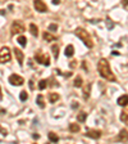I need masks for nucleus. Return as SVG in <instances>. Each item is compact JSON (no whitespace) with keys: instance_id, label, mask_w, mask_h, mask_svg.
Returning a JSON list of instances; mask_svg holds the SVG:
<instances>
[{"instance_id":"11","label":"nucleus","mask_w":128,"mask_h":144,"mask_svg":"<svg viewBox=\"0 0 128 144\" xmlns=\"http://www.w3.org/2000/svg\"><path fill=\"white\" fill-rule=\"evenodd\" d=\"M116 102H118V106H120V107H126V106H128V95L124 94V95L119 97Z\"/></svg>"},{"instance_id":"3","label":"nucleus","mask_w":128,"mask_h":144,"mask_svg":"<svg viewBox=\"0 0 128 144\" xmlns=\"http://www.w3.org/2000/svg\"><path fill=\"white\" fill-rule=\"evenodd\" d=\"M35 61L40 64H44V66H49L50 64V57L46 53H42L41 50H38L35 54Z\"/></svg>"},{"instance_id":"16","label":"nucleus","mask_w":128,"mask_h":144,"mask_svg":"<svg viewBox=\"0 0 128 144\" xmlns=\"http://www.w3.org/2000/svg\"><path fill=\"white\" fill-rule=\"evenodd\" d=\"M80 130H81V126L77 122H73V124L69 125V131L70 132H78Z\"/></svg>"},{"instance_id":"20","label":"nucleus","mask_w":128,"mask_h":144,"mask_svg":"<svg viewBox=\"0 0 128 144\" xmlns=\"http://www.w3.org/2000/svg\"><path fill=\"white\" fill-rule=\"evenodd\" d=\"M51 52H52V55H54V58L56 59V58L59 57V46L54 44V45L51 46Z\"/></svg>"},{"instance_id":"9","label":"nucleus","mask_w":128,"mask_h":144,"mask_svg":"<svg viewBox=\"0 0 128 144\" xmlns=\"http://www.w3.org/2000/svg\"><path fill=\"white\" fill-rule=\"evenodd\" d=\"M84 135L91 138V139H99L101 136V131L100 130H88V131H86Z\"/></svg>"},{"instance_id":"23","label":"nucleus","mask_w":128,"mask_h":144,"mask_svg":"<svg viewBox=\"0 0 128 144\" xmlns=\"http://www.w3.org/2000/svg\"><path fill=\"white\" fill-rule=\"evenodd\" d=\"M120 121L124 122L126 125H128V113L127 112H122L120 113Z\"/></svg>"},{"instance_id":"8","label":"nucleus","mask_w":128,"mask_h":144,"mask_svg":"<svg viewBox=\"0 0 128 144\" xmlns=\"http://www.w3.org/2000/svg\"><path fill=\"white\" fill-rule=\"evenodd\" d=\"M14 54H16V58H17L19 66H23V61H24V54H23V52L20 50V49H18V48H14Z\"/></svg>"},{"instance_id":"31","label":"nucleus","mask_w":128,"mask_h":144,"mask_svg":"<svg viewBox=\"0 0 128 144\" xmlns=\"http://www.w3.org/2000/svg\"><path fill=\"white\" fill-rule=\"evenodd\" d=\"M3 113H5V109H3V108H0V115H3Z\"/></svg>"},{"instance_id":"21","label":"nucleus","mask_w":128,"mask_h":144,"mask_svg":"<svg viewBox=\"0 0 128 144\" xmlns=\"http://www.w3.org/2000/svg\"><path fill=\"white\" fill-rule=\"evenodd\" d=\"M82 77L81 76H77L76 79H74V82H73V85H74V87H81L82 86Z\"/></svg>"},{"instance_id":"18","label":"nucleus","mask_w":128,"mask_h":144,"mask_svg":"<svg viewBox=\"0 0 128 144\" xmlns=\"http://www.w3.org/2000/svg\"><path fill=\"white\" fill-rule=\"evenodd\" d=\"M48 138H49V140H50L51 143H56V141L59 140V136L55 134V132H49Z\"/></svg>"},{"instance_id":"4","label":"nucleus","mask_w":128,"mask_h":144,"mask_svg":"<svg viewBox=\"0 0 128 144\" xmlns=\"http://www.w3.org/2000/svg\"><path fill=\"white\" fill-rule=\"evenodd\" d=\"M24 26L22 22H19V21H14L12 26H10V32H12V35H20L22 32H24Z\"/></svg>"},{"instance_id":"22","label":"nucleus","mask_w":128,"mask_h":144,"mask_svg":"<svg viewBox=\"0 0 128 144\" xmlns=\"http://www.w3.org/2000/svg\"><path fill=\"white\" fill-rule=\"evenodd\" d=\"M90 90H91V85H87V86L83 89V98H84V99H88V97H90Z\"/></svg>"},{"instance_id":"27","label":"nucleus","mask_w":128,"mask_h":144,"mask_svg":"<svg viewBox=\"0 0 128 144\" xmlns=\"http://www.w3.org/2000/svg\"><path fill=\"white\" fill-rule=\"evenodd\" d=\"M49 31H50V32H56V31H58V25H55V23L49 25Z\"/></svg>"},{"instance_id":"6","label":"nucleus","mask_w":128,"mask_h":144,"mask_svg":"<svg viewBox=\"0 0 128 144\" xmlns=\"http://www.w3.org/2000/svg\"><path fill=\"white\" fill-rule=\"evenodd\" d=\"M8 81H9V84H10V85H13V86H20V85H23L24 79H23L22 76L13 73V75H10V76H9Z\"/></svg>"},{"instance_id":"30","label":"nucleus","mask_w":128,"mask_h":144,"mask_svg":"<svg viewBox=\"0 0 128 144\" xmlns=\"http://www.w3.org/2000/svg\"><path fill=\"white\" fill-rule=\"evenodd\" d=\"M60 0H52V4H59Z\"/></svg>"},{"instance_id":"29","label":"nucleus","mask_w":128,"mask_h":144,"mask_svg":"<svg viewBox=\"0 0 128 144\" xmlns=\"http://www.w3.org/2000/svg\"><path fill=\"white\" fill-rule=\"evenodd\" d=\"M122 5L126 8V7L128 5V0H122Z\"/></svg>"},{"instance_id":"14","label":"nucleus","mask_w":128,"mask_h":144,"mask_svg":"<svg viewBox=\"0 0 128 144\" xmlns=\"http://www.w3.org/2000/svg\"><path fill=\"white\" fill-rule=\"evenodd\" d=\"M59 101V94L58 93H50V95H49V102L50 103H56Z\"/></svg>"},{"instance_id":"26","label":"nucleus","mask_w":128,"mask_h":144,"mask_svg":"<svg viewBox=\"0 0 128 144\" xmlns=\"http://www.w3.org/2000/svg\"><path fill=\"white\" fill-rule=\"evenodd\" d=\"M19 99L22 102H26L27 99H28V94L26 93V91H20V94H19Z\"/></svg>"},{"instance_id":"24","label":"nucleus","mask_w":128,"mask_h":144,"mask_svg":"<svg viewBox=\"0 0 128 144\" xmlns=\"http://www.w3.org/2000/svg\"><path fill=\"white\" fill-rule=\"evenodd\" d=\"M46 86H48V80H40V82H38V89L40 90H44Z\"/></svg>"},{"instance_id":"19","label":"nucleus","mask_w":128,"mask_h":144,"mask_svg":"<svg viewBox=\"0 0 128 144\" xmlns=\"http://www.w3.org/2000/svg\"><path fill=\"white\" fill-rule=\"evenodd\" d=\"M86 118H87V113L86 112H80L78 116H77V121H78V122H84Z\"/></svg>"},{"instance_id":"25","label":"nucleus","mask_w":128,"mask_h":144,"mask_svg":"<svg viewBox=\"0 0 128 144\" xmlns=\"http://www.w3.org/2000/svg\"><path fill=\"white\" fill-rule=\"evenodd\" d=\"M17 41H18V42H19L22 46H26V45H27V39H26L24 36H19Z\"/></svg>"},{"instance_id":"10","label":"nucleus","mask_w":128,"mask_h":144,"mask_svg":"<svg viewBox=\"0 0 128 144\" xmlns=\"http://www.w3.org/2000/svg\"><path fill=\"white\" fill-rule=\"evenodd\" d=\"M116 139H118V141H128V131L126 129L120 130L119 135L116 136Z\"/></svg>"},{"instance_id":"17","label":"nucleus","mask_w":128,"mask_h":144,"mask_svg":"<svg viewBox=\"0 0 128 144\" xmlns=\"http://www.w3.org/2000/svg\"><path fill=\"white\" fill-rule=\"evenodd\" d=\"M36 103L40 108H45V102H44V97H42L41 94L37 95V99H36Z\"/></svg>"},{"instance_id":"32","label":"nucleus","mask_w":128,"mask_h":144,"mask_svg":"<svg viewBox=\"0 0 128 144\" xmlns=\"http://www.w3.org/2000/svg\"><path fill=\"white\" fill-rule=\"evenodd\" d=\"M30 86H31V89H34V82L30 81Z\"/></svg>"},{"instance_id":"33","label":"nucleus","mask_w":128,"mask_h":144,"mask_svg":"<svg viewBox=\"0 0 128 144\" xmlns=\"http://www.w3.org/2000/svg\"><path fill=\"white\" fill-rule=\"evenodd\" d=\"M0 90H2V89H0Z\"/></svg>"},{"instance_id":"13","label":"nucleus","mask_w":128,"mask_h":144,"mask_svg":"<svg viewBox=\"0 0 128 144\" xmlns=\"http://www.w3.org/2000/svg\"><path fill=\"white\" fill-rule=\"evenodd\" d=\"M30 32H31L32 36L37 37V35H38V28H37V26H36L35 23H31V25H30Z\"/></svg>"},{"instance_id":"15","label":"nucleus","mask_w":128,"mask_h":144,"mask_svg":"<svg viewBox=\"0 0 128 144\" xmlns=\"http://www.w3.org/2000/svg\"><path fill=\"white\" fill-rule=\"evenodd\" d=\"M42 37H44L45 41H54V40H56L54 35H51L50 32H46V31L44 32V34H42Z\"/></svg>"},{"instance_id":"7","label":"nucleus","mask_w":128,"mask_h":144,"mask_svg":"<svg viewBox=\"0 0 128 144\" xmlns=\"http://www.w3.org/2000/svg\"><path fill=\"white\" fill-rule=\"evenodd\" d=\"M34 7H35V9L37 10V12H40V13L48 12V5L42 2V0H34Z\"/></svg>"},{"instance_id":"5","label":"nucleus","mask_w":128,"mask_h":144,"mask_svg":"<svg viewBox=\"0 0 128 144\" xmlns=\"http://www.w3.org/2000/svg\"><path fill=\"white\" fill-rule=\"evenodd\" d=\"M10 58H12V55H10V49L8 46H3L0 49V63L2 64L8 63V62H10Z\"/></svg>"},{"instance_id":"1","label":"nucleus","mask_w":128,"mask_h":144,"mask_svg":"<svg viewBox=\"0 0 128 144\" xmlns=\"http://www.w3.org/2000/svg\"><path fill=\"white\" fill-rule=\"evenodd\" d=\"M98 70H99L100 76L104 77L105 80L112 81V82L115 81V76H114V73H113V71H112V68H110V64H109V62L106 61L105 58H101V59L99 61V63H98Z\"/></svg>"},{"instance_id":"12","label":"nucleus","mask_w":128,"mask_h":144,"mask_svg":"<svg viewBox=\"0 0 128 144\" xmlns=\"http://www.w3.org/2000/svg\"><path fill=\"white\" fill-rule=\"evenodd\" d=\"M64 54H66V57H68V58L73 57V54H74V46H73V45H68V46H66Z\"/></svg>"},{"instance_id":"28","label":"nucleus","mask_w":128,"mask_h":144,"mask_svg":"<svg viewBox=\"0 0 128 144\" xmlns=\"http://www.w3.org/2000/svg\"><path fill=\"white\" fill-rule=\"evenodd\" d=\"M0 134L4 135V136H6V135H8V130H6V129H4L3 126H0Z\"/></svg>"},{"instance_id":"2","label":"nucleus","mask_w":128,"mask_h":144,"mask_svg":"<svg viewBox=\"0 0 128 144\" xmlns=\"http://www.w3.org/2000/svg\"><path fill=\"white\" fill-rule=\"evenodd\" d=\"M74 34L77 35V37H78L80 40L83 41V44H84L87 48H92V46H94V42H92V40H91V36H90V34H88V32L84 30V28L77 27L76 31H74Z\"/></svg>"}]
</instances>
